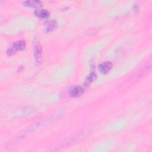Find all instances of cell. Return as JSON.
<instances>
[{
  "label": "cell",
  "mask_w": 152,
  "mask_h": 152,
  "mask_svg": "<svg viewBox=\"0 0 152 152\" xmlns=\"http://www.w3.org/2000/svg\"><path fill=\"white\" fill-rule=\"evenodd\" d=\"M84 92V88L80 86H74L69 90V94L71 97H78Z\"/></svg>",
  "instance_id": "1"
},
{
  "label": "cell",
  "mask_w": 152,
  "mask_h": 152,
  "mask_svg": "<svg viewBox=\"0 0 152 152\" xmlns=\"http://www.w3.org/2000/svg\"><path fill=\"white\" fill-rule=\"evenodd\" d=\"M58 27V23L55 20H49L45 23L44 28L46 31L50 32Z\"/></svg>",
  "instance_id": "2"
},
{
  "label": "cell",
  "mask_w": 152,
  "mask_h": 152,
  "mask_svg": "<svg viewBox=\"0 0 152 152\" xmlns=\"http://www.w3.org/2000/svg\"><path fill=\"white\" fill-rule=\"evenodd\" d=\"M112 64L110 61H106L99 65V71L103 74L107 73L112 68Z\"/></svg>",
  "instance_id": "3"
},
{
  "label": "cell",
  "mask_w": 152,
  "mask_h": 152,
  "mask_svg": "<svg viewBox=\"0 0 152 152\" xmlns=\"http://www.w3.org/2000/svg\"><path fill=\"white\" fill-rule=\"evenodd\" d=\"M34 54L36 61L37 62H39L42 59V47L38 41L35 42L34 45Z\"/></svg>",
  "instance_id": "4"
},
{
  "label": "cell",
  "mask_w": 152,
  "mask_h": 152,
  "mask_svg": "<svg viewBox=\"0 0 152 152\" xmlns=\"http://www.w3.org/2000/svg\"><path fill=\"white\" fill-rule=\"evenodd\" d=\"M24 6L31 7V8H39L42 5V2L37 0H32V1H26L23 2Z\"/></svg>",
  "instance_id": "5"
},
{
  "label": "cell",
  "mask_w": 152,
  "mask_h": 152,
  "mask_svg": "<svg viewBox=\"0 0 152 152\" xmlns=\"http://www.w3.org/2000/svg\"><path fill=\"white\" fill-rule=\"evenodd\" d=\"M36 16L41 18H46L49 16V12L45 9H37L34 11Z\"/></svg>",
  "instance_id": "6"
},
{
  "label": "cell",
  "mask_w": 152,
  "mask_h": 152,
  "mask_svg": "<svg viewBox=\"0 0 152 152\" xmlns=\"http://www.w3.org/2000/svg\"><path fill=\"white\" fill-rule=\"evenodd\" d=\"M26 47V43L24 40H18L14 43L12 48L15 50H22Z\"/></svg>",
  "instance_id": "7"
},
{
  "label": "cell",
  "mask_w": 152,
  "mask_h": 152,
  "mask_svg": "<svg viewBox=\"0 0 152 152\" xmlns=\"http://www.w3.org/2000/svg\"><path fill=\"white\" fill-rule=\"evenodd\" d=\"M96 74L93 72L89 74L85 80V85H88L90 83H91L96 78Z\"/></svg>",
  "instance_id": "8"
}]
</instances>
